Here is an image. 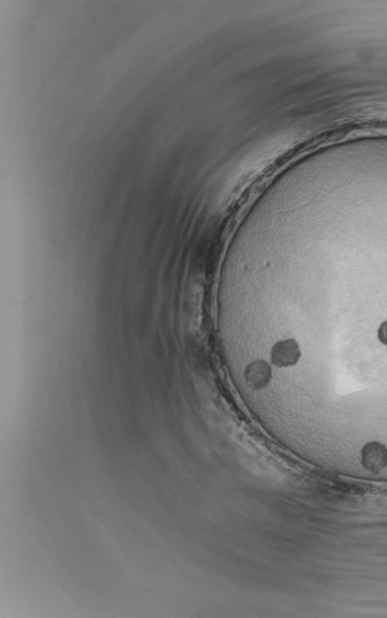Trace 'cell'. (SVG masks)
I'll return each instance as SVG.
<instances>
[{"label":"cell","mask_w":387,"mask_h":618,"mask_svg":"<svg viewBox=\"0 0 387 618\" xmlns=\"http://www.w3.org/2000/svg\"><path fill=\"white\" fill-rule=\"evenodd\" d=\"M378 338L381 344L387 346V320H385V322L378 327Z\"/></svg>","instance_id":"1"}]
</instances>
